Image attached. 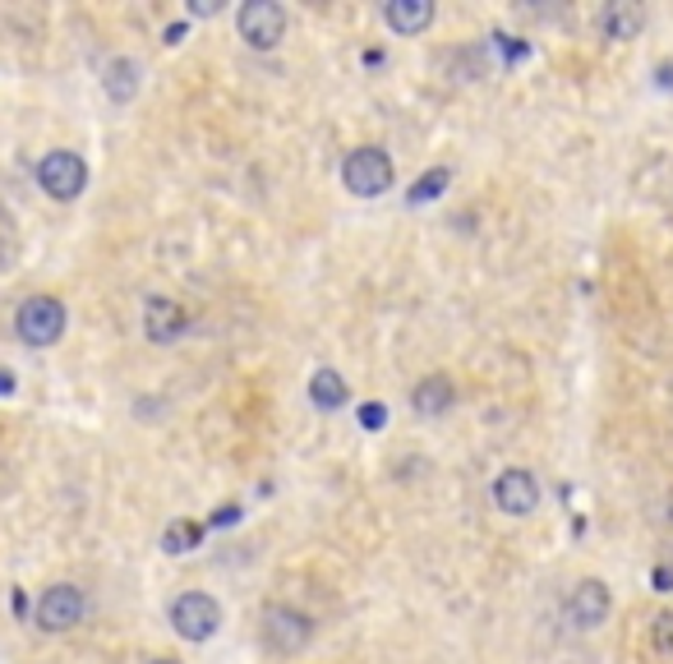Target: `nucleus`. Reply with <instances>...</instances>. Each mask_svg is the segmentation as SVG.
<instances>
[{"label": "nucleus", "mask_w": 673, "mask_h": 664, "mask_svg": "<svg viewBox=\"0 0 673 664\" xmlns=\"http://www.w3.org/2000/svg\"><path fill=\"white\" fill-rule=\"evenodd\" d=\"M240 522V507L231 503V507H221V513H213V526H236Z\"/></svg>", "instance_id": "obj_21"}, {"label": "nucleus", "mask_w": 673, "mask_h": 664, "mask_svg": "<svg viewBox=\"0 0 673 664\" xmlns=\"http://www.w3.org/2000/svg\"><path fill=\"white\" fill-rule=\"evenodd\" d=\"M83 614H88V600H83V591L70 586V582L47 586L37 595V609H33L42 632H70V628L83 623Z\"/></svg>", "instance_id": "obj_4"}, {"label": "nucleus", "mask_w": 673, "mask_h": 664, "mask_svg": "<svg viewBox=\"0 0 673 664\" xmlns=\"http://www.w3.org/2000/svg\"><path fill=\"white\" fill-rule=\"evenodd\" d=\"M139 79H144L139 65H134L129 56H116V60L106 65V79H102L106 83V98L111 102H134V93H139Z\"/></svg>", "instance_id": "obj_15"}, {"label": "nucleus", "mask_w": 673, "mask_h": 664, "mask_svg": "<svg viewBox=\"0 0 673 664\" xmlns=\"http://www.w3.org/2000/svg\"><path fill=\"white\" fill-rule=\"evenodd\" d=\"M493 503H499L507 517H531L535 507H540V480L522 467H507L493 480Z\"/></svg>", "instance_id": "obj_8"}, {"label": "nucleus", "mask_w": 673, "mask_h": 664, "mask_svg": "<svg viewBox=\"0 0 673 664\" xmlns=\"http://www.w3.org/2000/svg\"><path fill=\"white\" fill-rule=\"evenodd\" d=\"M148 664H181V660H148Z\"/></svg>", "instance_id": "obj_26"}, {"label": "nucleus", "mask_w": 673, "mask_h": 664, "mask_svg": "<svg viewBox=\"0 0 673 664\" xmlns=\"http://www.w3.org/2000/svg\"><path fill=\"white\" fill-rule=\"evenodd\" d=\"M600 28H604V37H614V42H632L646 28V14H641V5H632V0H614V5H604Z\"/></svg>", "instance_id": "obj_12"}, {"label": "nucleus", "mask_w": 673, "mask_h": 664, "mask_svg": "<svg viewBox=\"0 0 673 664\" xmlns=\"http://www.w3.org/2000/svg\"><path fill=\"white\" fill-rule=\"evenodd\" d=\"M171 628L185 641H208L221 628V609H217L213 595L190 591V595H181V600H171Z\"/></svg>", "instance_id": "obj_7"}, {"label": "nucleus", "mask_w": 673, "mask_h": 664, "mask_svg": "<svg viewBox=\"0 0 673 664\" xmlns=\"http://www.w3.org/2000/svg\"><path fill=\"white\" fill-rule=\"evenodd\" d=\"M185 33H190L185 24H171V28H167V42H171V47H175V42H185Z\"/></svg>", "instance_id": "obj_23"}, {"label": "nucleus", "mask_w": 673, "mask_h": 664, "mask_svg": "<svg viewBox=\"0 0 673 664\" xmlns=\"http://www.w3.org/2000/svg\"><path fill=\"white\" fill-rule=\"evenodd\" d=\"M388 425V407L384 402H365L361 407V430H384Z\"/></svg>", "instance_id": "obj_19"}, {"label": "nucleus", "mask_w": 673, "mask_h": 664, "mask_svg": "<svg viewBox=\"0 0 673 664\" xmlns=\"http://www.w3.org/2000/svg\"><path fill=\"white\" fill-rule=\"evenodd\" d=\"M185 328H190V314L181 309V300H171V296H148L144 300V332H148V342L171 346Z\"/></svg>", "instance_id": "obj_10"}, {"label": "nucleus", "mask_w": 673, "mask_h": 664, "mask_svg": "<svg viewBox=\"0 0 673 664\" xmlns=\"http://www.w3.org/2000/svg\"><path fill=\"white\" fill-rule=\"evenodd\" d=\"M342 185L361 198H378L392 190V158L384 148H355L342 162Z\"/></svg>", "instance_id": "obj_2"}, {"label": "nucleus", "mask_w": 673, "mask_h": 664, "mask_svg": "<svg viewBox=\"0 0 673 664\" xmlns=\"http://www.w3.org/2000/svg\"><path fill=\"white\" fill-rule=\"evenodd\" d=\"M37 185L47 190L52 198H79L83 185H88V167H83L79 152L56 148V152H47V158L37 162Z\"/></svg>", "instance_id": "obj_6"}, {"label": "nucleus", "mask_w": 673, "mask_h": 664, "mask_svg": "<svg viewBox=\"0 0 673 664\" xmlns=\"http://www.w3.org/2000/svg\"><path fill=\"white\" fill-rule=\"evenodd\" d=\"M309 637H313V618L296 605H267L263 609V641H267V651H277V655H296L309 646Z\"/></svg>", "instance_id": "obj_3"}, {"label": "nucleus", "mask_w": 673, "mask_h": 664, "mask_svg": "<svg viewBox=\"0 0 673 664\" xmlns=\"http://www.w3.org/2000/svg\"><path fill=\"white\" fill-rule=\"evenodd\" d=\"M384 19H388L392 33L411 37V33H424V28L434 24V5H430V0H388Z\"/></svg>", "instance_id": "obj_13"}, {"label": "nucleus", "mask_w": 673, "mask_h": 664, "mask_svg": "<svg viewBox=\"0 0 673 664\" xmlns=\"http://www.w3.org/2000/svg\"><path fill=\"white\" fill-rule=\"evenodd\" d=\"M453 402H457V388H453L447 374H424V379L415 383V392H411L415 415H443Z\"/></svg>", "instance_id": "obj_11"}, {"label": "nucleus", "mask_w": 673, "mask_h": 664, "mask_svg": "<svg viewBox=\"0 0 673 664\" xmlns=\"http://www.w3.org/2000/svg\"><path fill=\"white\" fill-rule=\"evenodd\" d=\"M14 332L28 346H56L65 332V305L56 296H28L14 309Z\"/></svg>", "instance_id": "obj_1"}, {"label": "nucleus", "mask_w": 673, "mask_h": 664, "mask_svg": "<svg viewBox=\"0 0 673 664\" xmlns=\"http://www.w3.org/2000/svg\"><path fill=\"white\" fill-rule=\"evenodd\" d=\"M609 609H614V595H609V586L604 582H577V591L568 595V623L572 628H581V632H591V628H600L604 618H609Z\"/></svg>", "instance_id": "obj_9"}, {"label": "nucleus", "mask_w": 673, "mask_h": 664, "mask_svg": "<svg viewBox=\"0 0 673 664\" xmlns=\"http://www.w3.org/2000/svg\"><path fill=\"white\" fill-rule=\"evenodd\" d=\"M493 47H499L507 60H522V56H526V47H522V42H507V33H493Z\"/></svg>", "instance_id": "obj_20"}, {"label": "nucleus", "mask_w": 673, "mask_h": 664, "mask_svg": "<svg viewBox=\"0 0 673 664\" xmlns=\"http://www.w3.org/2000/svg\"><path fill=\"white\" fill-rule=\"evenodd\" d=\"M198 540H204V526H194V522H171L162 530V549L167 553H190V549H198Z\"/></svg>", "instance_id": "obj_16"}, {"label": "nucleus", "mask_w": 673, "mask_h": 664, "mask_svg": "<svg viewBox=\"0 0 673 664\" xmlns=\"http://www.w3.org/2000/svg\"><path fill=\"white\" fill-rule=\"evenodd\" d=\"M650 646L664 660H673V614H655V623H650Z\"/></svg>", "instance_id": "obj_18"}, {"label": "nucleus", "mask_w": 673, "mask_h": 664, "mask_svg": "<svg viewBox=\"0 0 673 664\" xmlns=\"http://www.w3.org/2000/svg\"><path fill=\"white\" fill-rule=\"evenodd\" d=\"M346 379L336 369H313V379H309V402L319 407V411H336V407H346Z\"/></svg>", "instance_id": "obj_14"}, {"label": "nucleus", "mask_w": 673, "mask_h": 664, "mask_svg": "<svg viewBox=\"0 0 673 664\" xmlns=\"http://www.w3.org/2000/svg\"><path fill=\"white\" fill-rule=\"evenodd\" d=\"M236 24H240V37L250 42L254 51H273L286 37V10L277 5V0H244Z\"/></svg>", "instance_id": "obj_5"}, {"label": "nucleus", "mask_w": 673, "mask_h": 664, "mask_svg": "<svg viewBox=\"0 0 673 664\" xmlns=\"http://www.w3.org/2000/svg\"><path fill=\"white\" fill-rule=\"evenodd\" d=\"M443 190H447V171H443V167H434V171H424L420 181L411 185V194H407V198H411V204H430V198H438Z\"/></svg>", "instance_id": "obj_17"}, {"label": "nucleus", "mask_w": 673, "mask_h": 664, "mask_svg": "<svg viewBox=\"0 0 673 664\" xmlns=\"http://www.w3.org/2000/svg\"><path fill=\"white\" fill-rule=\"evenodd\" d=\"M655 75H660V83H664V88H673V65H669V60L660 65V70H655Z\"/></svg>", "instance_id": "obj_25"}, {"label": "nucleus", "mask_w": 673, "mask_h": 664, "mask_svg": "<svg viewBox=\"0 0 673 664\" xmlns=\"http://www.w3.org/2000/svg\"><path fill=\"white\" fill-rule=\"evenodd\" d=\"M673 586V572L669 568H655V591H669Z\"/></svg>", "instance_id": "obj_22"}, {"label": "nucleus", "mask_w": 673, "mask_h": 664, "mask_svg": "<svg viewBox=\"0 0 673 664\" xmlns=\"http://www.w3.org/2000/svg\"><path fill=\"white\" fill-rule=\"evenodd\" d=\"M10 392H14V374L0 369V397H10Z\"/></svg>", "instance_id": "obj_24"}]
</instances>
